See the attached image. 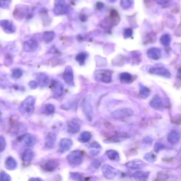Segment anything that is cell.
Returning <instances> with one entry per match:
<instances>
[{
  "label": "cell",
  "instance_id": "9",
  "mask_svg": "<svg viewBox=\"0 0 181 181\" xmlns=\"http://www.w3.org/2000/svg\"><path fill=\"white\" fill-rule=\"evenodd\" d=\"M101 170L104 177L108 179H112L116 175V169L108 164H105L102 167Z\"/></svg>",
  "mask_w": 181,
  "mask_h": 181
},
{
  "label": "cell",
  "instance_id": "7",
  "mask_svg": "<svg viewBox=\"0 0 181 181\" xmlns=\"http://www.w3.org/2000/svg\"><path fill=\"white\" fill-rule=\"evenodd\" d=\"M60 165L58 159H52L43 163L41 167L45 171L51 172L56 171Z\"/></svg>",
  "mask_w": 181,
  "mask_h": 181
},
{
  "label": "cell",
  "instance_id": "3",
  "mask_svg": "<svg viewBox=\"0 0 181 181\" xmlns=\"http://www.w3.org/2000/svg\"><path fill=\"white\" fill-rule=\"evenodd\" d=\"M111 71L107 70H98L94 74L95 79L98 82L105 83H110L112 80Z\"/></svg>",
  "mask_w": 181,
  "mask_h": 181
},
{
  "label": "cell",
  "instance_id": "32",
  "mask_svg": "<svg viewBox=\"0 0 181 181\" xmlns=\"http://www.w3.org/2000/svg\"><path fill=\"white\" fill-rule=\"evenodd\" d=\"M120 78L121 82L128 84L132 82L133 78L132 75L130 73L123 72L120 74Z\"/></svg>",
  "mask_w": 181,
  "mask_h": 181
},
{
  "label": "cell",
  "instance_id": "11",
  "mask_svg": "<svg viewBox=\"0 0 181 181\" xmlns=\"http://www.w3.org/2000/svg\"><path fill=\"white\" fill-rule=\"evenodd\" d=\"M62 78L66 84L70 86H73L74 84L73 73L70 66H67L66 68L62 74Z\"/></svg>",
  "mask_w": 181,
  "mask_h": 181
},
{
  "label": "cell",
  "instance_id": "58",
  "mask_svg": "<svg viewBox=\"0 0 181 181\" xmlns=\"http://www.w3.org/2000/svg\"><path fill=\"white\" fill-rule=\"evenodd\" d=\"M28 181H43L41 178H31L28 179Z\"/></svg>",
  "mask_w": 181,
  "mask_h": 181
},
{
  "label": "cell",
  "instance_id": "52",
  "mask_svg": "<svg viewBox=\"0 0 181 181\" xmlns=\"http://www.w3.org/2000/svg\"><path fill=\"white\" fill-rule=\"evenodd\" d=\"M90 147H91V148L97 149H101V145L97 142H94L92 143L91 144H90Z\"/></svg>",
  "mask_w": 181,
  "mask_h": 181
},
{
  "label": "cell",
  "instance_id": "5",
  "mask_svg": "<svg viewBox=\"0 0 181 181\" xmlns=\"http://www.w3.org/2000/svg\"><path fill=\"white\" fill-rule=\"evenodd\" d=\"M148 72L151 74L167 78H170L171 76V73L168 69L162 66H152L149 69Z\"/></svg>",
  "mask_w": 181,
  "mask_h": 181
},
{
  "label": "cell",
  "instance_id": "29",
  "mask_svg": "<svg viewBox=\"0 0 181 181\" xmlns=\"http://www.w3.org/2000/svg\"><path fill=\"white\" fill-rule=\"evenodd\" d=\"M171 37L169 34H165L161 36L160 38L161 43L165 48H168L170 46L171 41Z\"/></svg>",
  "mask_w": 181,
  "mask_h": 181
},
{
  "label": "cell",
  "instance_id": "4",
  "mask_svg": "<svg viewBox=\"0 0 181 181\" xmlns=\"http://www.w3.org/2000/svg\"><path fill=\"white\" fill-rule=\"evenodd\" d=\"M82 109L88 120H92L93 111L90 97L88 95L85 97L82 102Z\"/></svg>",
  "mask_w": 181,
  "mask_h": 181
},
{
  "label": "cell",
  "instance_id": "20",
  "mask_svg": "<svg viewBox=\"0 0 181 181\" xmlns=\"http://www.w3.org/2000/svg\"><path fill=\"white\" fill-rule=\"evenodd\" d=\"M5 166L6 170L14 171L18 167V163L16 159L12 156H9L6 159Z\"/></svg>",
  "mask_w": 181,
  "mask_h": 181
},
{
  "label": "cell",
  "instance_id": "46",
  "mask_svg": "<svg viewBox=\"0 0 181 181\" xmlns=\"http://www.w3.org/2000/svg\"><path fill=\"white\" fill-rule=\"evenodd\" d=\"M12 75L14 78H19L22 75V71L20 69L16 68L13 71Z\"/></svg>",
  "mask_w": 181,
  "mask_h": 181
},
{
  "label": "cell",
  "instance_id": "59",
  "mask_svg": "<svg viewBox=\"0 0 181 181\" xmlns=\"http://www.w3.org/2000/svg\"><path fill=\"white\" fill-rule=\"evenodd\" d=\"M77 38L78 41L80 42H82L83 40V37L80 35H78Z\"/></svg>",
  "mask_w": 181,
  "mask_h": 181
},
{
  "label": "cell",
  "instance_id": "30",
  "mask_svg": "<svg viewBox=\"0 0 181 181\" xmlns=\"http://www.w3.org/2000/svg\"><path fill=\"white\" fill-rule=\"evenodd\" d=\"M80 126L78 123L72 122L69 124L68 126V131L71 134H75L80 130Z\"/></svg>",
  "mask_w": 181,
  "mask_h": 181
},
{
  "label": "cell",
  "instance_id": "33",
  "mask_svg": "<svg viewBox=\"0 0 181 181\" xmlns=\"http://www.w3.org/2000/svg\"><path fill=\"white\" fill-rule=\"evenodd\" d=\"M106 153L108 158L111 160L118 161L120 159L119 154L115 150H109L107 151Z\"/></svg>",
  "mask_w": 181,
  "mask_h": 181
},
{
  "label": "cell",
  "instance_id": "25",
  "mask_svg": "<svg viewBox=\"0 0 181 181\" xmlns=\"http://www.w3.org/2000/svg\"><path fill=\"white\" fill-rule=\"evenodd\" d=\"M149 175V173L147 171H139L133 174L132 177L136 181H146Z\"/></svg>",
  "mask_w": 181,
  "mask_h": 181
},
{
  "label": "cell",
  "instance_id": "62",
  "mask_svg": "<svg viewBox=\"0 0 181 181\" xmlns=\"http://www.w3.org/2000/svg\"><path fill=\"white\" fill-rule=\"evenodd\" d=\"M180 26H181V22H180Z\"/></svg>",
  "mask_w": 181,
  "mask_h": 181
},
{
  "label": "cell",
  "instance_id": "6",
  "mask_svg": "<svg viewBox=\"0 0 181 181\" xmlns=\"http://www.w3.org/2000/svg\"><path fill=\"white\" fill-rule=\"evenodd\" d=\"M18 141L23 146L30 147L36 142V139L34 135L30 133H26L20 136L18 138Z\"/></svg>",
  "mask_w": 181,
  "mask_h": 181
},
{
  "label": "cell",
  "instance_id": "44",
  "mask_svg": "<svg viewBox=\"0 0 181 181\" xmlns=\"http://www.w3.org/2000/svg\"><path fill=\"white\" fill-rule=\"evenodd\" d=\"M133 34V31L131 28H126L123 30V37L125 39H127L131 37Z\"/></svg>",
  "mask_w": 181,
  "mask_h": 181
},
{
  "label": "cell",
  "instance_id": "51",
  "mask_svg": "<svg viewBox=\"0 0 181 181\" xmlns=\"http://www.w3.org/2000/svg\"><path fill=\"white\" fill-rule=\"evenodd\" d=\"M144 158L146 160L151 162L154 159V155L151 154H147L144 157Z\"/></svg>",
  "mask_w": 181,
  "mask_h": 181
},
{
  "label": "cell",
  "instance_id": "18",
  "mask_svg": "<svg viewBox=\"0 0 181 181\" xmlns=\"http://www.w3.org/2000/svg\"><path fill=\"white\" fill-rule=\"evenodd\" d=\"M56 139V135L55 133L52 132L49 133L45 139V147L47 149L53 148L55 145Z\"/></svg>",
  "mask_w": 181,
  "mask_h": 181
},
{
  "label": "cell",
  "instance_id": "10",
  "mask_svg": "<svg viewBox=\"0 0 181 181\" xmlns=\"http://www.w3.org/2000/svg\"><path fill=\"white\" fill-rule=\"evenodd\" d=\"M134 114V111L130 108H123L118 109L113 112L112 115L114 118L117 119L128 117Z\"/></svg>",
  "mask_w": 181,
  "mask_h": 181
},
{
  "label": "cell",
  "instance_id": "34",
  "mask_svg": "<svg viewBox=\"0 0 181 181\" xmlns=\"http://www.w3.org/2000/svg\"><path fill=\"white\" fill-rule=\"evenodd\" d=\"M150 94V90L148 88L142 85L140 86L139 95L142 99H146Z\"/></svg>",
  "mask_w": 181,
  "mask_h": 181
},
{
  "label": "cell",
  "instance_id": "35",
  "mask_svg": "<svg viewBox=\"0 0 181 181\" xmlns=\"http://www.w3.org/2000/svg\"><path fill=\"white\" fill-rule=\"evenodd\" d=\"M87 57V54L86 53L84 52H81L76 56V60L80 66H83L85 65Z\"/></svg>",
  "mask_w": 181,
  "mask_h": 181
},
{
  "label": "cell",
  "instance_id": "24",
  "mask_svg": "<svg viewBox=\"0 0 181 181\" xmlns=\"http://www.w3.org/2000/svg\"><path fill=\"white\" fill-rule=\"evenodd\" d=\"M131 60L133 65H139L142 61V54L139 51L131 52Z\"/></svg>",
  "mask_w": 181,
  "mask_h": 181
},
{
  "label": "cell",
  "instance_id": "38",
  "mask_svg": "<svg viewBox=\"0 0 181 181\" xmlns=\"http://www.w3.org/2000/svg\"><path fill=\"white\" fill-rule=\"evenodd\" d=\"M70 175L71 179L75 181H84L85 178L81 173L78 172H70Z\"/></svg>",
  "mask_w": 181,
  "mask_h": 181
},
{
  "label": "cell",
  "instance_id": "2",
  "mask_svg": "<svg viewBox=\"0 0 181 181\" xmlns=\"http://www.w3.org/2000/svg\"><path fill=\"white\" fill-rule=\"evenodd\" d=\"M83 158L84 156L82 152L78 150L71 152L66 157L68 163L73 167H75L82 164Z\"/></svg>",
  "mask_w": 181,
  "mask_h": 181
},
{
  "label": "cell",
  "instance_id": "40",
  "mask_svg": "<svg viewBox=\"0 0 181 181\" xmlns=\"http://www.w3.org/2000/svg\"><path fill=\"white\" fill-rule=\"evenodd\" d=\"M156 3L158 5L161 6L163 8H166L170 7L172 5V1H166V0H160L156 1Z\"/></svg>",
  "mask_w": 181,
  "mask_h": 181
},
{
  "label": "cell",
  "instance_id": "1",
  "mask_svg": "<svg viewBox=\"0 0 181 181\" xmlns=\"http://www.w3.org/2000/svg\"><path fill=\"white\" fill-rule=\"evenodd\" d=\"M36 99L32 96L26 97L20 104L19 111L20 113L25 118H28L34 112Z\"/></svg>",
  "mask_w": 181,
  "mask_h": 181
},
{
  "label": "cell",
  "instance_id": "47",
  "mask_svg": "<svg viewBox=\"0 0 181 181\" xmlns=\"http://www.w3.org/2000/svg\"><path fill=\"white\" fill-rule=\"evenodd\" d=\"M6 142L5 139L3 137H0V151H3L6 149Z\"/></svg>",
  "mask_w": 181,
  "mask_h": 181
},
{
  "label": "cell",
  "instance_id": "15",
  "mask_svg": "<svg viewBox=\"0 0 181 181\" xmlns=\"http://www.w3.org/2000/svg\"><path fill=\"white\" fill-rule=\"evenodd\" d=\"M147 55L149 58L154 61H158L161 58V50L157 47H151L147 50Z\"/></svg>",
  "mask_w": 181,
  "mask_h": 181
},
{
  "label": "cell",
  "instance_id": "56",
  "mask_svg": "<svg viewBox=\"0 0 181 181\" xmlns=\"http://www.w3.org/2000/svg\"><path fill=\"white\" fill-rule=\"evenodd\" d=\"M90 153L92 156H96L99 154V152L98 151L92 150L90 152Z\"/></svg>",
  "mask_w": 181,
  "mask_h": 181
},
{
  "label": "cell",
  "instance_id": "45",
  "mask_svg": "<svg viewBox=\"0 0 181 181\" xmlns=\"http://www.w3.org/2000/svg\"><path fill=\"white\" fill-rule=\"evenodd\" d=\"M171 122L176 125H181V114H177L171 119Z\"/></svg>",
  "mask_w": 181,
  "mask_h": 181
},
{
  "label": "cell",
  "instance_id": "36",
  "mask_svg": "<svg viewBox=\"0 0 181 181\" xmlns=\"http://www.w3.org/2000/svg\"><path fill=\"white\" fill-rule=\"evenodd\" d=\"M55 37V34L53 31L45 32L42 35L43 39L45 42H49L53 40Z\"/></svg>",
  "mask_w": 181,
  "mask_h": 181
},
{
  "label": "cell",
  "instance_id": "26",
  "mask_svg": "<svg viewBox=\"0 0 181 181\" xmlns=\"http://www.w3.org/2000/svg\"><path fill=\"white\" fill-rule=\"evenodd\" d=\"M157 40L156 33L152 31L147 33L145 37L143 44L144 45L153 44L156 42Z\"/></svg>",
  "mask_w": 181,
  "mask_h": 181
},
{
  "label": "cell",
  "instance_id": "49",
  "mask_svg": "<svg viewBox=\"0 0 181 181\" xmlns=\"http://www.w3.org/2000/svg\"><path fill=\"white\" fill-rule=\"evenodd\" d=\"M28 85L31 89L34 90L37 87V82L34 81H31L28 83Z\"/></svg>",
  "mask_w": 181,
  "mask_h": 181
},
{
  "label": "cell",
  "instance_id": "55",
  "mask_svg": "<svg viewBox=\"0 0 181 181\" xmlns=\"http://www.w3.org/2000/svg\"><path fill=\"white\" fill-rule=\"evenodd\" d=\"M79 18L80 21L82 22H85L87 20V17L85 14H80L79 16Z\"/></svg>",
  "mask_w": 181,
  "mask_h": 181
},
{
  "label": "cell",
  "instance_id": "60",
  "mask_svg": "<svg viewBox=\"0 0 181 181\" xmlns=\"http://www.w3.org/2000/svg\"><path fill=\"white\" fill-rule=\"evenodd\" d=\"M84 181H93L90 180L89 179V178H85V179Z\"/></svg>",
  "mask_w": 181,
  "mask_h": 181
},
{
  "label": "cell",
  "instance_id": "48",
  "mask_svg": "<svg viewBox=\"0 0 181 181\" xmlns=\"http://www.w3.org/2000/svg\"><path fill=\"white\" fill-rule=\"evenodd\" d=\"M11 2L9 1H0V6L2 8H6L9 6Z\"/></svg>",
  "mask_w": 181,
  "mask_h": 181
},
{
  "label": "cell",
  "instance_id": "39",
  "mask_svg": "<svg viewBox=\"0 0 181 181\" xmlns=\"http://www.w3.org/2000/svg\"><path fill=\"white\" fill-rule=\"evenodd\" d=\"M25 129L23 125L20 123H15L11 126V131L14 133H18L20 132H22L23 130Z\"/></svg>",
  "mask_w": 181,
  "mask_h": 181
},
{
  "label": "cell",
  "instance_id": "27",
  "mask_svg": "<svg viewBox=\"0 0 181 181\" xmlns=\"http://www.w3.org/2000/svg\"><path fill=\"white\" fill-rule=\"evenodd\" d=\"M180 136V133L178 131L173 130L169 133L167 139L171 143H175L179 140Z\"/></svg>",
  "mask_w": 181,
  "mask_h": 181
},
{
  "label": "cell",
  "instance_id": "21",
  "mask_svg": "<svg viewBox=\"0 0 181 181\" xmlns=\"http://www.w3.org/2000/svg\"><path fill=\"white\" fill-rule=\"evenodd\" d=\"M37 79L40 86L45 87L49 85L50 78L49 76L44 73H40L37 76Z\"/></svg>",
  "mask_w": 181,
  "mask_h": 181
},
{
  "label": "cell",
  "instance_id": "28",
  "mask_svg": "<svg viewBox=\"0 0 181 181\" xmlns=\"http://www.w3.org/2000/svg\"><path fill=\"white\" fill-rule=\"evenodd\" d=\"M91 138V135L88 131H84L81 133L78 137V140L82 143H86L89 142Z\"/></svg>",
  "mask_w": 181,
  "mask_h": 181
},
{
  "label": "cell",
  "instance_id": "50",
  "mask_svg": "<svg viewBox=\"0 0 181 181\" xmlns=\"http://www.w3.org/2000/svg\"><path fill=\"white\" fill-rule=\"evenodd\" d=\"M92 165L96 169H98L101 165V162L98 159H95L92 162Z\"/></svg>",
  "mask_w": 181,
  "mask_h": 181
},
{
  "label": "cell",
  "instance_id": "42",
  "mask_svg": "<svg viewBox=\"0 0 181 181\" xmlns=\"http://www.w3.org/2000/svg\"><path fill=\"white\" fill-rule=\"evenodd\" d=\"M10 176L6 171H2L0 173V181H11Z\"/></svg>",
  "mask_w": 181,
  "mask_h": 181
},
{
  "label": "cell",
  "instance_id": "54",
  "mask_svg": "<svg viewBox=\"0 0 181 181\" xmlns=\"http://www.w3.org/2000/svg\"><path fill=\"white\" fill-rule=\"evenodd\" d=\"M180 8L178 5H176L174 8H173L171 11V13L172 14H177L179 12Z\"/></svg>",
  "mask_w": 181,
  "mask_h": 181
},
{
  "label": "cell",
  "instance_id": "13",
  "mask_svg": "<svg viewBox=\"0 0 181 181\" xmlns=\"http://www.w3.org/2000/svg\"><path fill=\"white\" fill-rule=\"evenodd\" d=\"M38 46V43L36 40L30 39L26 40L23 42L24 50L27 52H32L36 49Z\"/></svg>",
  "mask_w": 181,
  "mask_h": 181
},
{
  "label": "cell",
  "instance_id": "41",
  "mask_svg": "<svg viewBox=\"0 0 181 181\" xmlns=\"http://www.w3.org/2000/svg\"><path fill=\"white\" fill-rule=\"evenodd\" d=\"M132 2V1H131L123 0V1H121L120 5L123 10H127L132 6L133 3Z\"/></svg>",
  "mask_w": 181,
  "mask_h": 181
},
{
  "label": "cell",
  "instance_id": "61",
  "mask_svg": "<svg viewBox=\"0 0 181 181\" xmlns=\"http://www.w3.org/2000/svg\"><path fill=\"white\" fill-rule=\"evenodd\" d=\"M178 71L179 73L181 75V66L179 68Z\"/></svg>",
  "mask_w": 181,
  "mask_h": 181
},
{
  "label": "cell",
  "instance_id": "37",
  "mask_svg": "<svg viewBox=\"0 0 181 181\" xmlns=\"http://www.w3.org/2000/svg\"><path fill=\"white\" fill-rule=\"evenodd\" d=\"M126 136L125 135L119 134L118 135L112 137L111 139H107L105 140V142L107 143H114L120 142L123 139L125 138Z\"/></svg>",
  "mask_w": 181,
  "mask_h": 181
},
{
  "label": "cell",
  "instance_id": "23",
  "mask_svg": "<svg viewBox=\"0 0 181 181\" xmlns=\"http://www.w3.org/2000/svg\"><path fill=\"white\" fill-rule=\"evenodd\" d=\"M34 157V152L30 149H27L23 152L22 155V160L26 165L29 164Z\"/></svg>",
  "mask_w": 181,
  "mask_h": 181
},
{
  "label": "cell",
  "instance_id": "53",
  "mask_svg": "<svg viewBox=\"0 0 181 181\" xmlns=\"http://www.w3.org/2000/svg\"><path fill=\"white\" fill-rule=\"evenodd\" d=\"M104 7V4L101 2H98L96 4V8L98 10H101Z\"/></svg>",
  "mask_w": 181,
  "mask_h": 181
},
{
  "label": "cell",
  "instance_id": "16",
  "mask_svg": "<svg viewBox=\"0 0 181 181\" xmlns=\"http://www.w3.org/2000/svg\"><path fill=\"white\" fill-rule=\"evenodd\" d=\"M1 26L4 31L8 34H11L15 32V26L10 21L7 20H1Z\"/></svg>",
  "mask_w": 181,
  "mask_h": 181
},
{
  "label": "cell",
  "instance_id": "19",
  "mask_svg": "<svg viewBox=\"0 0 181 181\" xmlns=\"http://www.w3.org/2000/svg\"><path fill=\"white\" fill-rule=\"evenodd\" d=\"M144 165L142 161L139 159H135L126 163V166L127 167L133 170H139L142 169Z\"/></svg>",
  "mask_w": 181,
  "mask_h": 181
},
{
  "label": "cell",
  "instance_id": "17",
  "mask_svg": "<svg viewBox=\"0 0 181 181\" xmlns=\"http://www.w3.org/2000/svg\"><path fill=\"white\" fill-rule=\"evenodd\" d=\"M120 21V18L118 11L115 9H112L109 14L108 21L111 26H115L118 25Z\"/></svg>",
  "mask_w": 181,
  "mask_h": 181
},
{
  "label": "cell",
  "instance_id": "31",
  "mask_svg": "<svg viewBox=\"0 0 181 181\" xmlns=\"http://www.w3.org/2000/svg\"><path fill=\"white\" fill-rule=\"evenodd\" d=\"M150 105L154 109H159L162 106V102L160 97L158 95L155 96L150 102Z\"/></svg>",
  "mask_w": 181,
  "mask_h": 181
},
{
  "label": "cell",
  "instance_id": "12",
  "mask_svg": "<svg viewBox=\"0 0 181 181\" xmlns=\"http://www.w3.org/2000/svg\"><path fill=\"white\" fill-rule=\"evenodd\" d=\"M51 89L52 93L54 97L58 98L62 96L63 94V87L60 82L56 80L52 81Z\"/></svg>",
  "mask_w": 181,
  "mask_h": 181
},
{
  "label": "cell",
  "instance_id": "57",
  "mask_svg": "<svg viewBox=\"0 0 181 181\" xmlns=\"http://www.w3.org/2000/svg\"><path fill=\"white\" fill-rule=\"evenodd\" d=\"M53 181H62V177L60 175H56L54 177Z\"/></svg>",
  "mask_w": 181,
  "mask_h": 181
},
{
  "label": "cell",
  "instance_id": "22",
  "mask_svg": "<svg viewBox=\"0 0 181 181\" xmlns=\"http://www.w3.org/2000/svg\"><path fill=\"white\" fill-rule=\"evenodd\" d=\"M28 9L27 6H18L14 11L13 14L14 18L17 19L23 18L25 14L27 13Z\"/></svg>",
  "mask_w": 181,
  "mask_h": 181
},
{
  "label": "cell",
  "instance_id": "43",
  "mask_svg": "<svg viewBox=\"0 0 181 181\" xmlns=\"http://www.w3.org/2000/svg\"><path fill=\"white\" fill-rule=\"evenodd\" d=\"M45 109L46 112L50 114H53L55 111V107L51 104L48 103L45 105Z\"/></svg>",
  "mask_w": 181,
  "mask_h": 181
},
{
  "label": "cell",
  "instance_id": "8",
  "mask_svg": "<svg viewBox=\"0 0 181 181\" xmlns=\"http://www.w3.org/2000/svg\"><path fill=\"white\" fill-rule=\"evenodd\" d=\"M68 7L65 1H56L54 4V12L57 15H62L68 12Z\"/></svg>",
  "mask_w": 181,
  "mask_h": 181
},
{
  "label": "cell",
  "instance_id": "14",
  "mask_svg": "<svg viewBox=\"0 0 181 181\" xmlns=\"http://www.w3.org/2000/svg\"><path fill=\"white\" fill-rule=\"evenodd\" d=\"M73 143L71 139H63L61 140L59 145V151L61 153H64L70 150L73 146Z\"/></svg>",
  "mask_w": 181,
  "mask_h": 181
}]
</instances>
